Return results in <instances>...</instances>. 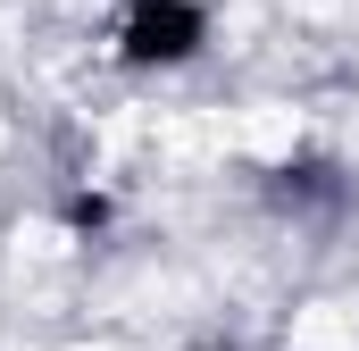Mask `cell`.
<instances>
[{
  "label": "cell",
  "mask_w": 359,
  "mask_h": 351,
  "mask_svg": "<svg viewBox=\"0 0 359 351\" xmlns=\"http://www.w3.org/2000/svg\"><path fill=\"white\" fill-rule=\"evenodd\" d=\"M192 51H201V17L184 0H142L134 8V25H126V59L134 67H176Z\"/></svg>",
  "instance_id": "1"
}]
</instances>
